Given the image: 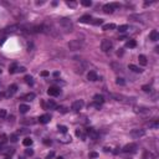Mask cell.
I'll return each mask as SVG.
<instances>
[{
  "instance_id": "1",
  "label": "cell",
  "mask_w": 159,
  "mask_h": 159,
  "mask_svg": "<svg viewBox=\"0 0 159 159\" xmlns=\"http://www.w3.org/2000/svg\"><path fill=\"white\" fill-rule=\"evenodd\" d=\"M57 26H59V31L61 30V31H64V32H71L73 30L72 21L70 19H67V17H62V19H60L59 21H57Z\"/></svg>"
},
{
  "instance_id": "2",
  "label": "cell",
  "mask_w": 159,
  "mask_h": 159,
  "mask_svg": "<svg viewBox=\"0 0 159 159\" xmlns=\"http://www.w3.org/2000/svg\"><path fill=\"white\" fill-rule=\"evenodd\" d=\"M42 32L44 34H47L52 37H59V30L52 24H42Z\"/></svg>"
},
{
  "instance_id": "3",
  "label": "cell",
  "mask_w": 159,
  "mask_h": 159,
  "mask_svg": "<svg viewBox=\"0 0 159 159\" xmlns=\"http://www.w3.org/2000/svg\"><path fill=\"white\" fill-rule=\"evenodd\" d=\"M68 47H70V50H72V51L81 50L83 47V40H78V39L71 40V41L68 42Z\"/></svg>"
},
{
  "instance_id": "4",
  "label": "cell",
  "mask_w": 159,
  "mask_h": 159,
  "mask_svg": "<svg viewBox=\"0 0 159 159\" xmlns=\"http://www.w3.org/2000/svg\"><path fill=\"white\" fill-rule=\"evenodd\" d=\"M113 47V42L111 41V40H102V42H101V50H102L103 52H108L111 51Z\"/></svg>"
},
{
  "instance_id": "5",
  "label": "cell",
  "mask_w": 159,
  "mask_h": 159,
  "mask_svg": "<svg viewBox=\"0 0 159 159\" xmlns=\"http://www.w3.org/2000/svg\"><path fill=\"white\" fill-rule=\"evenodd\" d=\"M111 97H112L113 99L118 101V102H124V103H129V102H132V99H131V98H128V97L123 96V95H118V93H111Z\"/></svg>"
},
{
  "instance_id": "6",
  "label": "cell",
  "mask_w": 159,
  "mask_h": 159,
  "mask_svg": "<svg viewBox=\"0 0 159 159\" xmlns=\"http://www.w3.org/2000/svg\"><path fill=\"white\" fill-rule=\"evenodd\" d=\"M137 149H138V145L135 143H129V144H126L124 147L122 148V152L124 153H134Z\"/></svg>"
},
{
  "instance_id": "7",
  "label": "cell",
  "mask_w": 159,
  "mask_h": 159,
  "mask_svg": "<svg viewBox=\"0 0 159 159\" xmlns=\"http://www.w3.org/2000/svg\"><path fill=\"white\" fill-rule=\"evenodd\" d=\"M145 134V131L144 129H140V128H135V129H132L131 131V135L133 138H140Z\"/></svg>"
},
{
  "instance_id": "8",
  "label": "cell",
  "mask_w": 159,
  "mask_h": 159,
  "mask_svg": "<svg viewBox=\"0 0 159 159\" xmlns=\"http://www.w3.org/2000/svg\"><path fill=\"white\" fill-rule=\"evenodd\" d=\"M93 101H95V107L99 108L103 104L104 98H103V96H102V95H95V96H93Z\"/></svg>"
},
{
  "instance_id": "9",
  "label": "cell",
  "mask_w": 159,
  "mask_h": 159,
  "mask_svg": "<svg viewBox=\"0 0 159 159\" xmlns=\"http://www.w3.org/2000/svg\"><path fill=\"white\" fill-rule=\"evenodd\" d=\"M16 91H17V86L14 83V85H11L10 87L8 88V91H6V93H5V97H8V98H9V97L14 96L16 93Z\"/></svg>"
},
{
  "instance_id": "10",
  "label": "cell",
  "mask_w": 159,
  "mask_h": 159,
  "mask_svg": "<svg viewBox=\"0 0 159 159\" xmlns=\"http://www.w3.org/2000/svg\"><path fill=\"white\" fill-rule=\"evenodd\" d=\"M83 101L82 99H78V101H75V102L72 103V106H71V108L73 109V111H80V109H82V107H83Z\"/></svg>"
},
{
  "instance_id": "11",
  "label": "cell",
  "mask_w": 159,
  "mask_h": 159,
  "mask_svg": "<svg viewBox=\"0 0 159 159\" xmlns=\"http://www.w3.org/2000/svg\"><path fill=\"white\" fill-rule=\"evenodd\" d=\"M87 135L90 137L91 139H97L98 138V132H97L96 129H93V128H88L87 129Z\"/></svg>"
},
{
  "instance_id": "12",
  "label": "cell",
  "mask_w": 159,
  "mask_h": 159,
  "mask_svg": "<svg viewBox=\"0 0 159 159\" xmlns=\"http://www.w3.org/2000/svg\"><path fill=\"white\" fill-rule=\"evenodd\" d=\"M47 95L48 96H59L60 95V88L59 87H50L47 90Z\"/></svg>"
},
{
  "instance_id": "13",
  "label": "cell",
  "mask_w": 159,
  "mask_h": 159,
  "mask_svg": "<svg viewBox=\"0 0 159 159\" xmlns=\"http://www.w3.org/2000/svg\"><path fill=\"white\" fill-rule=\"evenodd\" d=\"M50 119H51V117H50V114H42V116H40L39 117V122L41 123V124H46V123H48L50 122Z\"/></svg>"
},
{
  "instance_id": "14",
  "label": "cell",
  "mask_w": 159,
  "mask_h": 159,
  "mask_svg": "<svg viewBox=\"0 0 159 159\" xmlns=\"http://www.w3.org/2000/svg\"><path fill=\"white\" fill-rule=\"evenodd\" d=\"M103 11L106 12V14H112V12L114 11L113 4H106V5L103 6Z\"/></svg>"
},
{
  "instance_id": "15",
  "label": "cell",
  "mask_w": 159,
  "mask_h": 159,
  "mask_svg": "<svg viewBox=\"0 0 159 159\" xmlns=\"http://www.w3.org/2000/svg\"><path fill=\"white\" fill-rule=\"evenodd\" d=\"M80 23H83V24H88V23H92V16L91 15H83L80 17Z\"/></svg>"
},
{
  "instance_id": "16",
  "label": "cell",
  "mask_w": 159,
  "mask_h": 159,
  "mask_svg": "<svg viewBox=\"0 0 159 159\" xmlns=\"http://www.w3.org/2000/svg\"><path fill=\"white\" fill-rule=\"evenodd\" d=\"M87 78L90 80V81L95 82V81H97V80H98V76H97V73H96L95 71H90V72L87 73Z\"/></svg>"
},
{
  "instance_id": "17",
  "label": "cell",
  "mask_w": 159,
  "mask_h": 159,
  "mask_svg": "<svg viewBox=\"0 0 159 159\" xmlns=\"http://www.w3.org/2000/svg\"><path fill=\"white\" fill-rule=\"evenodd\" d=\"M20 122H21V124H28V126H30V124H34L36 121H35L34 118H25V119H21Z\"/></svg>"
},
{
  "instance_id": "18",
  "label": "cell",
  "mask_w": 159,
  "mask_h": 159,
  "mask_svg": "<svg viewBox=\"0 0 159 159\" xmlns=\"http://www.w3.org/2000/svg\"><path fill=\"white\" fill-rule=\"evenodd\" d=\"M117 26H116V24H106V25H103L102 26V30H104V31H108V30H113V29H116Z\"/></svg>"
},
{
  "instance_id": "19",
  "label": "cell",
  "mask_w": 159,
  "mask_h": 159,
  "mask_svg": "<svg viewBox=\"0 0 159 159\" xmlns=\"http://www.w3.org/2000/svg\"><path fill=\"white\" fill-rule=\"evenodd\" d=\"M59 140L61 143H70V142H71V135H67V133H66L64 137H61Z\"/></svg>"
},
{
  "instance_id": "20",
  "label": "cell",
  "mask_w": 159,
  "mask_h": 159,
  "mask_svg": "<svg viewBox=\"0 0 159 159\" xmlns=\"http://www.w3.org/2000/svg\"><path fill=\"white\" fill-rule=\"evenodd\" d=\"M151 40L152 41H158L159 40V34L157 30H153V31L151 32Z\"/></svg>"
},
{
  "instance_id": "21",
  "label": "cell",
  "mask_w": 159,
  "mask_h": 159,
  "mask_svg": "<svg viewBox=\"0 0 159 159\" xmlns=\"http://www.w3.org/2000/svg\"><path fill=\"white\" fill-rule=\"evenodd\" d=\"M29 109H30V107H29L28 104H20V106H19V111H20V113H23V114L26 113Z\"/></svg>"
},
{
  "instance_id": "22",
  "label": "cell",
  "mask_w": 159,
  "mask_h": 159,
  "mask_svg": "<svg viewBox=\"0 0 159 159\" xmlns=\"http://www.w3.org/2000/svg\"><path fill=\"white\" fill-rule=\"evenodd\" d=\"M135 46H137L135 40H128L127 44H126V47H129V48H134Z\"/></svg>"
},
{
  "instance_id": "23",
  "label": "cell",
  "mask_w": 159,
  "mask_h": 159,
  "mask_svg": "<svg viewBox=\"0 0 159 159\" xmlns=\"http://www.w3.org/2000/svg\"><path fill=\"white\" fill-rule=\"evenodd\" d=\"M138 60H139V64L140 65H143V66L147 65V57H145L144 55H139L138 56Z\"/></svg>"
},
{
  "instance_id": "24",
  "label": "cell",
  "mask_w": 159,
  "mask_h": 159,
  "mask_svg": "<svg viewBox=\"0 0 159 159\" xmlns=\"http://www.w3.org/2000/svg\"><path fill=\"white\" fill-rule=\"evenodd\" d=\"M17 64H12L10 67H9V73H15V72H17Z\"/></svg>"
},
{
  "instance_id": "25",
  "label": "cell",
  "mask_w": 159,
  "mask_h": 159,
  "mask_svg": "<svg viewBox=\"0 0 159 159\" xmlns=\"http://www.w3.org/2000/svg\"><path fill=\"white\" fill-rule=\"evenodd\" d=\"M129 70H132V71L135 72V73H140V72H142V70H140L138 66H135V65H129Z\"/></svg>"
},
{
  "instance_id": "26",
  "label": "cell",
  "mask_w": 159,
  "mask_h": 159,
  "mask_svg": "<svg viewBox=\"0 0 159 159\" xmlns=\"http://www.w3.org/2000/svg\"><path fill=\"white\" fill-rule=\"evenodd\" d=\"M35 97H36V96H35V93H32V92H31V93H28L26 96H24V99L25 101H32Z\"/></svg>"
},
{
  "instance_id": "27",
  "label": "cell",
  "mask_w": 159,
  "mask_h": 159,
  "mask_svg": "<svg viewBox=\"0 0 159 159\" xmlns=\"http://www.w3.org/2000/svg\"><path fill=\"white\" fill-rule=\"evenodd\" d=\"M23 144L25 145V147H30V145H32V139H30V138H25L23 140Z\"/></svg>"
},
{
  "instance_id": "28",
  "label": "cell",
  "mask_w": 159,
  "mask_h": 159,
  "mask_svg": "<svg viewBox=\"0 0 159 159\" xmlns=\"http://www.w3.org/2000/svg\"><path fill=\"white\" fill-rule=\"evenodd\" d=\"M148 127H149V128H158V127H159V122H158V121L149 122V123H148Z\"/></svg>"
},
{
  "instance_id": "29",
  "label": "cell",
  "mask_w": 159,
  "mask_h": 159,
  "mask_svg": "<svg viewBox=\"0 0 159 159\" xmlns=\"http://www.w3.org/2000/svg\"><path fill=\"white\" fill-rule=\"evenodd\" d=\"M76 135L80 137V138H82V140H85V138H86V135L83 134V132L81 129H76Z\"/></svg>"
},
{
  "instance_id": "30",
  "label": "cell",
  "mask_w": 159,
  "mask_h": 159,
  "mask_svg": "<svg viewBox=\"0 0 159 159\" xmlns=\"http://www.w3.org/2000/svg\"><path fill=\"white\" fill-rule=\"evenodd\" d=\"M128 29H129V28H128V25H121V26H118V31L119 32H126Z\"/></svg>"
},
{
  "instance_id": "31",
  "label": "cell",
  "mask_w": 159,
  "mask_h": 159,
  "mask_svg": "<svg viewBox=\"0 0 159 159\" xmlns=\"http://www.w3.org/2000/svg\"><path fill=\"white\" fill-rule=\"evenodd\" d=\"M116 83H117L118 86H124V85H126V81H124V80H123V78L118 77V78L116 80Z\"/></svg>"
},
{
  "instance_id": "32",
  "label": "cell",
  "mask_w": 159,
  "mask_h": 159,
  "mask_svg": "<svg viewBox=\"0 0 159 159\" xmlns=\"http://www.w3.org/2000/svg\"><path fill=\"white\" fill-rule=\"evenodd\" d=\"M59 131L61 132V133L66 134V133H67V131H68V128L66 127V126H59Z\"/></svg>"
},
{
  "instance_id": "33",
  "label": "cell",
  "mask_w": 159,
  "mask_h": 159,
  "mask_svg": "<svg viewBox=\"0 0 159 159\" xmlns=\"http://www.w3.org/2000/svg\"><path fill=\"white\" fill-rule=\"evenodd\" d=\"M25 82L26 83H28V85H32V83H34V81H32V77L31 76H29V75H28V76H25Z\"/></svg>"
},
{
  "instance_id": "34",
  "label": "cell",
  "mask_w": 159,
  "mask_h": 159,
  "mask_svg": "<svg viewBox=\"0 0 159 159\" xmlns=\"http://www.w3.org/2000/svg\"><path fill=\"white\" fill-rule=\"evenodd\" d=\"M81 4H82L83 6H91L92 5V1H91V0H82Z\"/></svg>"
},
{
  "instance_id": "35",
  "label": "cell",
  "mask_w": 159,
  "mask_h": 159,
  "mask_svg": "<svg viewBox=\"0 0 159 159\" xmlns=\"http://www.w3.org/2000/svg\"><path fill=\"white\" fill-rule=\"evenodd\" d=\"M47 107L51 108V109H54V108H56V103L54 102V101H48V102H47Z\"/></svg>"
},
{
  "instance_id": "36",
  "label": "cell",
  "mask_w": 159,
  "mask_h": 159,
  "mask_svg": "<svg viewBox=\"0 0 159 159\" xmlns=\"http://www.w3.org/2000/svg\"><path fill=\"white\" fill-rule=\"evenodd\" d=\"M142 90L144 92H151L152 91V87L149 86V85H144V86H142Z\"/></svg>"
},
{
  "instance_id": "37",
  "label": "cell",
  "mask_w": 159,
  "mask_h": 159,
  "mask_svg": "<svg viewBox=\"0 0 159 159\" xmlns=\"http://www.w3.org/2000/svg\"><path fill=\"white\" fill-rule=\"evenodd\" d=\"M92 24H93V25H102L103 24V20L102 19H96V20L92 21Z\"/></svg>"
},
{
  "instance_id": "38",
  "label": "cell",
  "mask_w": 159,
  "mask_h": 159,
  "mask_svg": "<svg viewBox=\"0 0 159 159\" xmlns=\"http://www.w3.org/2000/svg\"><path fill=\"white\" fill-rule=\"evenodd\" d=\"M6 117V109H0V118H5Z\"/></svg>"
},
{
  "instance_id": "39",
  "label": "cell",
  "mask_w": 159,
  "mask_h": 159,
  "mask_svg": "<svg viewBox=\"0 0 159 159\" xmlns=\"http://www.w3.org/2000/svg\"><path fill=\"white\" fill-rule=\"evenodd\" d=\"M66 4H67V6H70V8H75V6L77 5V3H76V1H67Z\"/></svg>"
},
{
  "instance_id": "40",
  "label": "cell",
  "mask_w": 159,
  "mask_h": 159,
  "mask_svg": "<svg viewBox=\"0 0 159 159\" xmlns=\"http://www.w3.org/2000/svg\"><path fill=\"white\" fill-rule=\"evenodd\" d=\"M30 129H24V131H17V133L16 135H19V134H26V133H29Z\"/></svg>"
},
{
  "instance_id": "41",
  "label": "cell",
  "mask_w": 159,
  "mask_h": 159,
  "mask_svg": "<svg viewBox=\"0 0 159 159\" xmlns=\"http://www.w3.org/2000/svg\"><path fill=\"white\" fill-rule=\"evenodd\" d=\"M25 154H26V155H30V157H31L32 154H34V151H32V149H26V151H25Z\"/></svg>"
},
{
  "instance_id": "42",
  "label": "cell",
  "mask_w": 159,
  "mask_h": 159,
  "mask_svg": "<svg viewBox=\"0 0 159 159\" xmlns=\"http://www.w3.org/2000/svg\"><path fill=\"white\" fill-rule=\"evenodd\" d=\"M54 157H55V152H50V153L46 155V159H52Z\"/></svg>"
},
{
  "instance_id": "43",
  "label": "cell",
  "mask_w": 159,
  "mask_h": 159,
  "mask_svg": "<svg viewBox=\"0 0 159 159\" xmlns=\"http://www.w3.org/2000/svg\"><path fill=\"white\" fill-rule=\"evenodd\" d=\"M10 140H11V142H14V143L17 142V135H16V134H12V135L10 137Z\"/></svg>"
},
{
  "instance_id": "44",
  "label": "cell",
  "mask_w": 159,
  "mask_h": 159,
  "mask_svg": "<svg viewBox=\"0 0 159 159\" xmlns=\"http://www.w3.org/2000/svg\"><path fill=\"white\" fill-rule=\"evenodd\" d=\"M90 158H98V153L91 152V153H90Z\"/></svg>"
},
{
  "instance_id": "45",
  "label": "cell",
  "mask_w": 159,
  "mask_h": 159,
  "mask_svg": "<svg viewBox=\"0 0 159 159\" xmlns=\"http://www.w3.org/2000/svg\"><path fill=\"white\" fill-rule=\"evenodd\" d=\"M44 144H46V145H51V140H50V139H47V138H45V139H44Z\"/></svg>"
},
{
  "instance_id": "46",
  "label": "cell",
  "mask_w": 159,
  "mask_h": 159,
  "mask_svg": "<svg viewBox=\"0 0 159 159\" xmlns=\"http://www.w3.org/2000/svg\"><path fill=\"white\" fill-rule=\"evenodd\" d=\"M57 111H61L62 113H66L67 111H66V108L65 107H57Z\"/></svg>"
},
{
  "instance_id": "47",
  "label": "cell",
  "mask_w": 159,
  "mask_h": 159,
  "mask_svg": "<svg viewBox=\"0 0 159 159\" xmlns=\"http://www.w3.org/2000/svg\"><path fill=\"white\" fill-rule=\"evenodd\" d=\"M48 75H50V73H48V71H42V72H41V76H42V77H47Z\"/></svg>"
},
{
  "instance_id": "48",
  "label": "cell",
  "mask_w": 159,
  "mask_h": 159,
  "mask_svg": "<svg viewBox=\"0 0 159 159\" xmlns=\"http://www.w3.org/2000/svg\"><path fill=\"white\" fill-rule=\"evenodd\" d=\"M25 71H26L25 67H19V68H17V72H25Z\"/></svg>"
},
{
  "instance_id": "49",
  "label": "cell",
  "mask_w": 159,
  "mask_h": 159,
  "mask_svg": "<svg viewBox=\"0 0 159 159\" xmlns=\"http://www.w3.org/2000/svg\"><path fill=\"white\" fill-rule=\"evenodd\" d=\"M54 76H55V77H59V76H60V72H59V71L54 72Z\"/></svg>"
},
{
  "instance_id": "50",
  "label": "cell",
  "mask_w": 159,
  "mask_h": 159,
  "mask_svg": "<svg viewBox=\"0 0 159 159\" xmlns=\"http://www.w3.org/2000/svg\"><path fill=\"white\" fill-rule=\"evenodd\" d=\"M151 4H152V1H145L144 3V6H148V5H151Z\"/></svg>"
},
{
  "instance_id": "51",
  "label": "cell",
  "mask_w": 159,
  "mask_h": 159,
  "mask_svg": "<svg viewBox=\"0 0 159 159\" xmlns=\"http://www.w3.org/2000/svg\"><path fill=\"white\" fill-rule=\"evenodd\" d=\"M4 149V143H0V152Z\"/></svg>"
},
{
  "instance_id": "52",
  "label": "cell",
  "mask_w": 159,
  "mask_h": 159,
  "mask_svg": "<svg viewBox=\"0 0 159 159\" xmlns=\"http://www.w3.org/2000/svg\"><path fill=\"white\" fill-rule=\"evenodd\" d=\"M117 55H118V56H122V55H123V51H118Z\"/></svg>"
},
{
  "instance_id": "53",
  "label": "cell",
  "mask_w": 159,
  "mask_h": 159,
  "mask_svg": "<svg viewBox=\"0 0 159 159\" xmlns=\"http://www.w3.org/2000/svg\"><path fill=\"white\" fill-rule=\"evenodd\" d=\"M104 149V152H109V151H111V149H109V148H107V147H106V148H103Z\"/></svg>"
},
{
  "instance_id": "54",
  "label": "cell",
  "mask_w": 159,
  "mask_h": 159,
  "mask_svg": "<svg viewBox=\"0 0 159 159\" xmlns=\"http://www.w3.org/2000/svg\"><path fill=\"white\" fill-rule=\"evenodd\" d=\"M3 96H5V95H3V93H1V92H0V98H1V97H3Z\"/></svg>"
},
{
  "instance_id": "55",
  "label": "cell",
  "mask_w": 159,
  "mask_h": 159,
  "mask_svg": "<svg viewBox=\"0 0 159 159\" xmlns=\"http://www.w3.org/2000/svg\"><path fill=\"white\" fill-rule=\"evenodd\" d=\"M56 159H64V158H62V157H57Z\"/></svg>"
},
{
  "instance_id": "56",
  "label": "cell",
  "mask_w": 159,
  "mask_h": 159,
  "mask_svg": "<svg viewBox=\"0 0 159 159\" xmlns=\"http://www.w3.org/2000/svg\"><path fill=\"white\" fill-rule=\"evenodd\" d=\"M19 159H25V158H24V157H20V158H19Z\"/></svg>"
},
{
  "instance_id": "57",
  "label": "cell",
  "mask_w": 159,
  "mask_h": 159,
  "mask_svg": "<svg viewBox=\"0 0 159 159\" xmlns=\"http://www.w3.org/2000/svg\"><path fill=\"white\" fill-rule=\"evenodd\" d=\"M5 159H11V158H10V157H6V158H5Z\"/></svg>"
},
{
  "instance_id": "58",
  "label": "cell",
  "mask_w": 159,
  "mask_h": 159,
  "mask_svg": "<svg viewBox=\"0 0 159 159\" xmlns=\"http://www.w3.org/2000/svg\"><path fill=\"white\" fill-rule=\"evenodd\" d=\"M0 73H1V70H0Z\"/></svg>"
}]
</instances>
